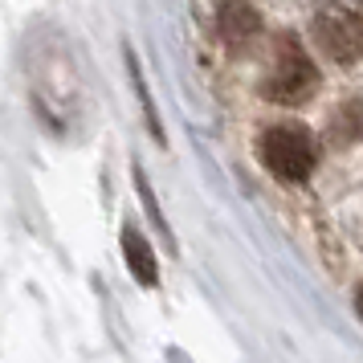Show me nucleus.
<instances>
[{
    "instance_id": "nucleus-1",
    "label": "nucleus",
    "mask_w": 363,
    "mask_h": 363,
    "mask_svg": "<svg viewBox=\"0 0 363 363\" xmlns=\"http://www.w3.org/2000/svg\"><path fill=\"white\" fill-rule=\"evenodd\" d=\"M318 86V69L306 57V50L298 45L294 37H278L274 41V57H269V74L262 78V94L269 102H281V106H294V102H306Z\"/></svg>"
},
{
    "instance_id": "nucleus-2",
    "label": "nucleus",
    "mask_w": 363,
    "mask_h": 363,
    "mask_svg": "<svg viewBox=\"0 0 363 363\" xmlns=\"http://www.w3.org/2000/svg\"><path fill=\"white\" fill-rule=\"evenodd\" d=\"M314 41L335 66H355L363 57V9L355 0H330L314 13Z\"/></svg>"
},
{
    "instance_id": "nucleus-3",
    "label": "nucleus",
    "mask_w": 363,
    "mask_h": 363,
    "mask_svg": "<svg viewBox=\"0 0 363 363\" xmlns=\"http://www.w3.org/2000/svg\"><path fill=\"white\" fill-rule=\"evenodd\" d=\"M262 164L269 167V176H278L286 184L306 180L314 172V139L306 127L298 123H278L262 135Z\"/></svg>"
},
{
    "instance_id": "nucleus-4",
    "label": "nucleus",
    "mask_w": 363,
    "mask_h": 363,
    "mask_svg": "<svg viewBox=\"0 0 363 363\" xmlns=\"http://www.w3.org/2000/svg\"><path fill=\"white\" fill-rule=\"evenodd\" d=\"M262 33V17L249 0H225L216 9V37L229 45L233 53H245Z\"/></svg>"
},
{
    "instance_id": "nucleus-5",
    "label": "nucleus",
    "mask_w": 363,
    "mask_h": 363,
    "mask_svg": "<svg viewBox=\"0 0 363 363\" xmlns=\"http://www.w3.org/2000/svg\"><path fill=\"white\" fill-rule=\"evenodd\" d=\"M123 257H127V269L135 274V281L139 286H155L160 281V265H155V253H151V245L143 241V233L139 229H123Z\"/></svg>"
},
{
    "instance_id": "nucleus-6",
    "label": "nucleus",
    "mask_w": 363,
    "mask_h": 363,
    "mask_svg": "<svg viewBox=\"0 0 363 363\" xmlns=\"http://www.w3.org/2000/svg\"><path fill=\"white\" fill-rule=\"evenodd\" d=\"M330 139L335 143H359L363 139V99H347L330 118Z\"/></svg>"
},
{
    "instance_id": "nucleus-7",
    "label": "nucleus",
    "mask_w": 363,
    "mask_h": 363,
    "mask_svg": "<svg viewBox=\"0 0 363 363\" xmlns=\"http://www.w3.org/2000/svg\"><path fill=\"white\" fill-rule=\"evenodd\" d=\"M127 66H131V78H135V94H139V102H143V115H147V127L155 139H164V127H160V118H155V106H151L147 99V86H143V74H139V66H135V57L127 53Z\"/></svg>"
},
{
    "instance_id": "nucleus-8",
    "label": "nucleus",
    "mask_w": 363,
    "mask_h": 363,
    "mask_svg": "<svg viewBox=\"0 0 363 363\" xmlns=\"http://www.w3.org/2000/svg\"><path fill=\"white\" fill-rule=\"evenodd\" d=\"M355 306H359V314H363V286H359V294H355Z\"/></svg>"
}]
</instances>
